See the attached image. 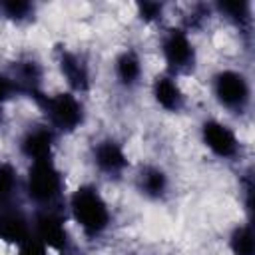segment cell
Masks as SVG:
<instances>
[{
    "label": "cell",
    "instance_id": "1",
    "mask_svg": "<svg viewBox=\"0 0 255 255\" xmlns=\"http://www.w3.org/2000/svg\"><path fill=\"white\" fill-rule=\"evenodd\" d=\"M66 215L86 239H100L112 227V207L96 183H80L66 197Z\"/></svg>",
    "mask_w": 255,
    "mask_h": 255
},
{
    "label": "cell",
    "instance_id": "2",
    "mask_svg": "<svg viewBox=\"0 0 255 255\" xmlns=\"http://www.w3.org/2000/svg\"><path fill=\"white\" fill-rule=\"evenodd\" d=\"M22 195L34 209L60 207L66 201V177L54 157L28 163L22 175Z\"/></svg>",
    "mask_w": 255,
    "mask_h": 255
},
{
    "label": "cell",
    "instance_id": "3",
    "mask_svg": "<svg viewBox=\"0 0 255 255\" xmlns=\"http://www.w3.org/2000/svg\"><path fill=\"white\" fill-rule=\"evenodd\" d=\"M34 104L40 108L44 122L58 135H70L86 124V116H88L86 104H84L82 96H78L70 90L56 92V94L44 92Z\"/></svg>",
    "mask_w": 255,
    "mask_h": 255
},
{
    "label": "cell",
    "instance_id": "4",
    "mask_svg": "<svg viewBox=\"0 0 255 255\" xmlns=\"http://www.w3.org/2000/svg\"><path fill=\"white\" fill-rule=\"evenodd\" d=\"M211 96L215 104L227 114H245L251 106V80L243 70L219 68L211 76Z\"/></svg>",
    "mask_w": 255,
    "mask_h": 255
},
{
    "label": "cell",
    "instance_id": "5",
    "mask_svg": "<svg viewBox=\"0 0 255 255\" xmlns=\"http://www.w3.org/2000/svg\"><path fill=\"white\" fill-rule=\"evenodd\" d=\"M159 54L165 64V72L173 76H183L195 70L197 66V46L191 38V34L175 24L167 26L159 36Z\"/></svg>",
    "mask_w": 255,
    "mask_h": 255
},
{
    "label": "cell",
    "instance_id": "6",
    "mask_svg": "<svg viewBox=\"0 0 255 255\" xmlns=\"http://www.w3.org/2000/svg\"><path fill=\"white\" fill-rule=\"evenodd\" d=\"M68 215L60 207L34 209L32 213V235L40 239L50 251L58 255H70L74 245L68 231Z\"/></svg>",
    "mask_w": 255,
    "mask_h": 255
},
{
    "label": "cell",
    "instance_id": "7",
    "mask_svg": "<svg viewBox=\"0 0 255 255\" xmlns=\"http://www.w3.org/2000/svg\"><path fill=\"white\" fill-rule=\"evenodd\" d=\"M199 141L201 145L221 161H237L241 157L243 145L235 128L219 118H205L199 124Z\"/></svg>",
    "mask_w": 255,
    "mask_h": 255
},
{
    "label": "cell",
    "instance_id": "8",
    "mask_svg": "<svg viewBox=\"0 0 255 255\" xmlns=\"http://www.w3.org/2000/svg\"><path fill=\"white\" fill-rule=\"evenodd\" d=\"M96 171L108 179H122L129 167V155L124 143L112 135L100 137L90 151Z\"/></svg>",
    "mask_w": 255,
    "mask_h": 255
},
{
    "label": "cell",
    "instance_id": "9",
    "mask_svg": "<svg viewBox=\"0 0 255 255\" xmlns=\"http://www.w3.org/2000/svg\"><path fill=\"white\" fill-rule=\"evenodd\" d=\"M58 70L66 82V88L78 96H84L92 90V68L88 58L82 52L70 50V48H60L56 56Z\"/></svg>",
    "mask_w": 255,
    "mask_h": 255
},
{
    "label": "cell",
    "instance_id": "10",
    "mask_svg": "<svg viewBox=\"0 0 255 255\" xmlns=\"http://www.w3.org/2000/svg\"><path fill=\"white\" fill-rule=\"evenodd\" d=\"M58 143V133L46 124H34L26 128L18 137V153L28 161H40L54 157V149Z\"/></svg>",
    "mask_w": 255,
    "mask_h": 255
},
{
    "label": "cell",
    "instance_id": "11",
    "mask_svg": "<svg viewBox=\"0 0 255 255\" xmlns=\"http://www.w3.org/2000/svg\"><path fill=\"white\" fill-rule=\"evenodd\" d=\"M149 94H151V100L155 102V106L159 110H163L165 114H179L187 106V96H185L177 76L167 74L165 70L161 74L153 76V80L149 84Z\"/></svg>",
    "mask_w": 255,
    "mask_h": 255
},
{
    "label": "cell",
    "instance_id": "12",
    "mask_svg": "<svg viewBox=\"0 0 255 255\" xmlns=\"http://www.w3.org/2000/svg\"><path fill=\"white\" fill-rule=\"evenodd\" d=\"M32 237V215L18 203L6 205L0 211V241L18 247Z\"/></svg>",
    "mask_w": 255,
    "mask_h": 255
},
{
    "label": "cell",
    "instance_id": "13",
    "mask_svg": "<svg viewBox=\"0 0 255 255\" xmlns=\"http://www.w3.org/2000/svg\"><path fill=\"white\" fill-rule=\"evenodd\" d=\"M114 80L122 90H135L143 80V58L139 50L128 46L116 54L114 64Z\"/></svg>",
    "mask_w": 255,
    "mask_h": 255
},
{
    "label": "cell",
    "instance_id": "14",
    "mask_svg": "<svg viewBox=\"0 0 255 255\" xmlns=\"http://www.w3.org/2000/svg\"><path fill=\"white\" fill-rule=\"evenodd\" d=\"M135 189L149 201H163L171 191L169 173L157 163H145L135 173Z\"/></svg>",
    "mask_w": 255,
    "mask_h": 255
},
{
    "label": "cell",
    "instance_id": "15",
    "mask_svg": "<svg viewBox=\"0 0 255 255\" xmlns=\"http://www.w3.org/2000/svg\"><path fill=\"white\" fill-rule=\"evenodd\" d=\"M217 10V14L227 20L237 32L241 34H251L253 28V16H251V2L247 0H225V2H217L213 6Z\"/></svg>",
    "mask_w": 255,
    "mask_h": 255
},
{
    "label": "cell",
    "instance_id": "16",
    "mask_svg": "<svg viewBox=\"0 0 255 255\" xmlns=\"http://www.w3.org/2000/svg\"><path fill=\"white\" fill-rule=\"evenodd\" d=\"M227 249L231 255H255V235L251 219L235 223L227 235Z\"/></svg>",
    "mask_w": 255,
    "mask_h": 255
},
{
    "label": "cell",
    "instance_id": "17",
    "mask_svg": "<svg viewBox=\"0 0 255 255\" xmlns=\"http://www.w3.org/2000/svg\"><path fill=\"white\" fill-rule=\"evenodd\" d=\"M22 193V175L12 161H0V197L4 203H16Z\"/></svg>",
    "mask_w": 255,
    "mask_h": 255
},
{
    "label": "cell",
    "instance_id": "18",
    "mask_svg": "<svg viewBox=\"0 0 255 255\" xmlns=\"http://www.w3.org/2000/svg\"><path fill=\"white\" fill-rule=\"evenodd\" d=\"M34 12H36V6L26 0H10L0 4V14L14 24L30 22L34 18Z\"/></svg>",
    "mask_w": 255,
    "mask_h": 255
},
{
    "label": "cell",
    "instance_id": "19",
    "mask_svg": "<svg viewBox=\"0 0 255 255\" xmlns=\"http://www.w3.org/2000/svg\"><path fill=\"white\" fill-rule=\"evenodd\" d=\"M135 10H137V18L145 24H157L161 22L163 18V12H165V6L161 2H153V0H143V2H137L135 4Z\"/></svg>",
    "mask_w": 255,
    "mask_h": 255
},
{
    "label": "cell",
    "instance_id": "20",
    "mask_svg": "<svg viewBox=\"0 0 255 255\" xmlns=\"http://www.w3.org/2000/svg\"><path fill=\"white\" fill-rule=\"evenodd\" d=\"M16 96H20L18 88H16V82L12 80V76L8 72H0V108H4Z\"/></svg>",
    "mask_w": 255,
    "mask_h": 255
},
{
    "label": "cell",
    "instance_id": "21",
    "mask_svg": "<svg viewBox=\"0 0 255 255\" xmlns=\"http://www.w3.org/2000/svg\"><path fill=\"white\" fill-rule=\"evenodd\" d=\"M16 255H50V249L32 235L16 247Z\"/></svg>",
    "mask_w": 255,
    "mask_h": 255
},
{
    "label": "cell",
    "instance_id": "22",
    "mask_svg": "<svg viewBox=\"0 0 255 255\" xmlns=\"http://www.w3.org/2000/svg\"><path fill=\"white\" fill-rule=\"evenodd\" d=\"M16 203H18V201H16ZM6 205H8V203H4V201H2V197H0V211H2ZM10 205H12V203H10Z\"/></svg>",
    "mask_w": 255,
    "mask_h": 255
}]
</instances>
